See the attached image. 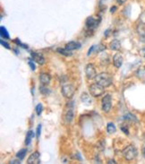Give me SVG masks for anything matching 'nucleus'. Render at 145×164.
<instances>
[{"instance_id": "obj_1", "label": "nucleus", "mask_w": 145, "mask_h": 164, "mask_svg": "<svg viewBox=\"0 0 145 164\" xmlns=\"http://www.w3.org/2000/svg\"><path fill=\"white\" fill-rule=\"evenodd\" d=\"M95 81L97 84L103 86L104 88L110 86L112 84V78L107 73H100L97 74V76L95 77Z\"/></svg>"}, {"instance_id": "obj_2", "label": "nucleus", "mask_w": 145, "mask_h": 164, "mask_svg": "<svg viewBox=\"0 0 145 164\" xmlns=\"http://www.w3.org/2000/svg\"><path fill=\"white\" fill-rule=\"evenodd\" d=\"M123 156L127 161H133L136 158L137 156V150L134 145H128L126 146L122 152Z\"/></svg>"}, {"instance_id": "obj_3", "label": "nucleus", "mask_w": 145, "mask_h": 164, "mask_svg": "<svg viewBox=\"0 0 145 164\" xmlns=\"http://www.w3.org/2000/svg\"><path fill=\"white\" fill-rule=\"evenodd\" d=\"M61 92L64 97L71 99L75 92V87L71 84H64L61 89Z\"/></svg>"}, {"instance_id": "obj_4", "label": "nucleus", "mask_w": 145, "mask_h": 164, "mask_svg": "<svg viewBox=\"0 0 145 164\" xmlns=\"http://www.w3.org/2000/svg\"><path fill=\"white\" fill-rule=\"evenodd\" d=\"M75 112H74V101H70L66 105V110L64 113V120L66 123H71L74 120Z\"/></svg>"}, {"instance_id": "obj_5", "label": "nucleus", "mask_w": 145, "mask_h": 164, "mask_svg": "<svg viewBox=\"0 0 145 164\" xmlns=\"http://www.w3.org/2000/svg\"><path fill=\"white\" fill-rule=\"evenodd\" d=\"M112 106V97L109 94H106L101 100V108L104 112H109Z\"/></svg>"}, {"instance_id": "obj_6", "label": "nucleus", "mask_w": 145, "mask_h": 164, "mask_svg": "<svg viewBox=\"0 0 145 164\" xmlns=\"http://www.w3.org/2000/svg\"><path fill=\"white\" fill-rule=\"evenodd\" d=\"M90 93L92 97H99L104 93V87L99 85V84H93L89 88Z\"/></svg>"}, {"instance_id": "obj_7", "label": "nucleus", "mask_w": 145, "mask_h": 164, "mask_svg": "<svg viewBox=\"0 0 145 164\" xmlns=\"http://www.w3.org/2000/svg\"><path fill=\"white\" fill-rule=\"evenodd\" d=\"M85 74H86V77L89 80L95 79V77L97 76V71L95 68V65L93 64L87 65L85 67Z\"/></svg>"}, {"instance_id": "obj_8", "label": "nucleus", "mask_w": 145, "mask_h": 164, "mask_svg": "<svg viewBox=\"0 0 145 164\" xmlns=\"http://www.w3.org/2000/svg\"><path fill=\"white\" fill-rule=\"evenodd\" d=\"M85 26H86V29L88 30V31L92 32L99 26V21L97 19H95V18L90 16V17H88L86 19Z\"/></svg>"}, {"instance_id": "obj_9", "label": "nucleus", "mask_w": 145, "mask_h": 164, "mask_svg": "<svg viewBox=\"0 0 145 164\" xmlns=\"http://www.w3.org/2000/svg\"><path fill=\"white\" fill-rule=\"evenodd\" d=\"M28 164H40V154L39 152H34L30 155L27 160Z\"/></svg>"}, {"instance_id": "obj_10", "label": "nucleus", "mask_w": 145, "mask_h": 164, "mask_svg": "<svg viewBox=\"0 0 145 164\" xmlns=\"http://www.w3.org/2000/svg\"><path fill=\"white\" fill-rule=\"evenodd\" d=\"M31 57L32 58V60L36 63H38L39 65H44L45 64V58L41 54L37 53V52H32Z\"/></svg>"}, {"instance_id": "obj_11", "label": "nucleus", "mask_w": 145, "mask_h": 164, "mask_svg": "<svg viewBox=\"0 0 145 164\" xmlns=\"http://www.w3.org/2000/svg\"><path fill=\"white\" fill-rule=\"evenodd\" d=\"M123 62H124V58H123L122 55L119 53L115 54L114 57H113V64L117 68H119L122 66Z\"/></svg>"}, {"instance_id": "obj_12", "label": "nucleus", "mask_w": 145, "mask_h": 164, "mask_svg": "<svg viewBox=\"0 0 145 164\" xmlns=\"http://www.w3.org/2000/svg\"><path fill=\"white\" fill-rule=\"evenodd\" d=\"M105 49H106V47H105L104 45H102V44H99V45H97V46H96V45H93V46H91V47L90 48V49H89V51H88V53H87V56L90 57V56L92 54L93 51H95L96 53H97V52L103 51Z\"/></svg>"}, {"instance_id": "obj_13", "label": "nucleus", "mask_w": 145, "mask_h": 164, "mask_svg": "<svg viewBox=\"0 0 145 164\" xmlns=\"http://www.w3.org/2000/svg\"><path fill=\"white\" fill-rule=\"evenodd\" d=\"M40 81L43 85H48L51 81V76L47 73H42L40 76Z\"/></svg>"}, {"instance_id": "obj_14", "label": "nucleus", "mask_w": 145, "mask_h": 164, "mask_svg": "<svg viewBox=\"0 0 145 164\" xmlns=\"http://www.w3.org/2000/svg\"><path fill=\"white\" fill-rule=\"evenodd\" d=\"M81 43L78 41H70L66 45V49H67L68 50H75V49H79L81 48Z\"/></svg>"}, {"instance_id": "obj_15", "label": "nucleus", "mask_w": 145, "mask_h": 164, "mask_svg": "<svg viewBox=\"0 0 145 164\" xmlns=\"http://www.w3.org/2000/svg\"><path fill=\"white\" fill-rule=\"evenodd\" d=\"M81 100H82V101L85 104V105H87V106L91 105V103H92L91 97L88 93H86V92L82 93V95H81Z\"/></svg>"}, {"instance_id": "obj_16", "label": "nucleus", "mask_w": 145, "mask_h": 164, "mask_svg": "<svg viewBox=\"0 0 145 164\" xmlns=\"http://www.w3.org/2000/svg\"><path fill=\"white\" fill-rule=\"evenodd\" d=\"M109 48L111 50H119L121 48V43L118 40H113L109 44Z\"/></svg>"}, {"instance_id": "obj_17", "label": "nucleus", "mask_w": 145, "mask_h": 164, "mask_svg": "<svg viewBox=\"0 0 145 164\" xmlns=\"http://www.w3.org/2000/svg\"><path fill=\"white\" fill-rule=\"evenodd\" d=\"M35 136V134L32 130H29L28 133H27V135H26V138H25V144L26 145H30L31 143H32V138L34 137Z\"/></svg>"}, {"instance_id": "obj_18", "label": "nucleus", "mask_w": 145, "mask_h": 164, "mask_svg": "<svg viewBox=\"0 0 145 164\" xmlns=\"http://www.w3.org/2000/svg\"><path fill=\"white\" fill-rule=\"evenodd\" d=\"M0 35H1V37L4 39H9L10 38L8 32H7L6 28H5L4 26L0 27Z\"/></svg>"}, {"instance_id": "obj_19", "label": "nucleus", "mask_w": 145, "mask_h": 164, "mask_svg": "<svg viewBox=\"0 0 145 164\" xmlns=\"http://www.w3.org/2000/svg\"><path fill=\"white\" fill-rule=\"evenodd\" d=\"M57 52H58V53H60L61 55H63V56H66V57H70V56H72V53L71 52V50H68L67 49H57Z\"/></svg>"}, {"instance_id": "obj_20", "label": "nucleus", "mask_w": 145, "mask_h": 164, "mask_svg": "<svg viewBox=\"0 0 145 164\" xmlns=\"http://www.w3.org/2000/svg\"><path fill=\"white\" fill-rule=\"evenodd\" d=\"M137 31H138L142 38H145V24L142 23L141 24H139L138 28H137Z\"/></svg>"}, {"instance_id": "obj_21", "label": "nucleus", "mask_w": 145, "mask_h": 164, "mask_svg": "<svg viewBox=\"0 0 145 164\" xmlns=\"http://www.w3.org/2000/svg\"><path fill=\"white\" fill-rule=\"evenodd\" d=\"M107 131L108 134H114L117 131V128H115V126L113 124V123H108L107 125Z\"/></svg>"}, {"instance_id": "obj_22", "label": "nucleus", "mask_w": 145, "mask_h": 164, "mask_svg": "<svg viewBox=\"0 0 145 164\" xmlns=\"http://www.w3.org/2000/svg\"><path fill=\"white\" fill-rule=\"evenodd\" d=\"M26 153H27V149H21V150H20L18 153H17V154H16V156H17V158L19 159V160H23L24 159V157H25V155H26Z\"/></svg>"}, {"instance_id": "obj_23", "label": "nucleus", "mask_w": 145, "mask_h": 164, "mask_svg": "<svg viewBox=\"0 0 145 164\" xmlns=\"http://www.w3.org/2000/svg\"><path fill=\"white\" fill-rule=\"evenodd\" d=\"M40 93H42L43 95H48V94L50 93V90H49V89H48V87H46V85H43V84H42V86L40 87Z\"/></svg>"}, {"instance_id": "obj_24", "label": "nucleus", "mask_w": 145, "mask_h": 164, "mask_svg": "<svg viewBox=\"0 0 145 164\" xmlns=\"http://www.w3.org/2000/svg\"><path fill=\"white\" fill-rule=\"evenodd\" d=\"M36 113H37V115L38 116H40V114H41V112H42V105L40 103V104H38L37 106H36Z\"/></svg>"}, {"instance_id": "obj_25", "label": "nucleus", "mask_w": 145, "mask_h": 164, "mask_svg": "<svg viewBox=\"0 0 145 164\" xmlns=\"http://www.w3.org/2000/svg\"><path fill=\"white\" fill-rule=\"evenodd\" d=\"M14 42H15L18 46H20V47H21V48H23V49H28V46L25 45V44H23V43H21V42L20 41L19 39H15V40H14Z\"/></svg>"}, {"instance_id": "obj_26", "label": "nucleus", "mask_w": 145, "mask_h": 164, "mask_svg": "<svg viewBox=\"0 0 145 164\" xmlns=\"http://www.w3.org/2000/svg\"><path fill=\"white\" fill-rule=\"evenodd\" d=\"M28 64H29V65L31 66V69H32V71H35L36 66H35V64H34V62L32 60V59H29V60H28Z\"/></svg>"}, {"instance_id": "obj_27", "label": "nucleus", "mask_w": 145, "mask_h": 164, "mask_svg": "<svg viewBox=\"0 0 145 164\" xmlns=\"http://www.w3.org/2000/svg\"><path fill=\"white\" fill-rule=\"evenodd\" d=\"M40 133H41V125L40 124L37 128V130H36V136H37V139L40 138Z\"/></svg>"}, {"instance_id": "obj_28", "label": "nucleus", "mask_w": 145, "mask_h": 164, "mask_svg": "<svg viewBox=\"0 0 145 164\" xmlns=\"http://www.w3.org/2000/svg\"><path fill=\"white\" fill-rule=\"evenodd\" d=\"M0 42H1V45H2L3 47H5V49H10V46H9V44L7 43V42L4 41L3 40H0Z\"/></svg>"}, {"instance_id": "obj_29", "label": "nucleus", "mask_w": 145, "mask_h": 164, "mask_svg": "<svg viewBox=\"0 0 145 164\" xmlns=\"http://www.w3.org/2000/svg\"><path fill=\"white\" fill-rule=\"evenodd\" d=\"M125 117H126V119H129V120H133V121H134V120H136L135 117H134L132 114H127Z\"/></svg>"}, {"instance_id": "obj_30", "label": "nucleus", "mask_w": 145, "mask_h": 164, "mask_svg": "<svg viewBox=\"0 0 145 164\" xmlns=\"http://www.w3.org/2000/svg\"><path fill=\"white\" fill-rule=\"evenodd\" d=\"M140 20L142 24H145V12H143L142 14H141V16H140Z\"/></svg>"}, {"instance_id": "obj_31", "label": "nucleus", "mask_w": 145, "mask_h": 164, "mask_svg": "<svg viewBox=\"0 0 145 164\" xmlns=\"http://www.w3.org/2000/svg\"><path fill=\"white\" fill-rule=\"evenodd\" d=\"M121 129H122L123 131H124V133L126 134V135H129V131H128V129H126V128H124V126H122Z\"/></svg>"}, {"instance_id": "obj_32", "label": "nucleus", "mask_w": 145, "mask_h": 164, "mask_svg": "<svg viewBox=\"0 0 145 164\" xmlns=\"http://www.w3.org/2000/svg\"><path fill=\"white\" fill-rule=\"evenodd\" d=\"M117 2L120 5H123V4H125L126 2V0H117Z\"/></svg>"}, {"instance_id": "obj_33", "label": "nucleus", "mask_w": 145, "mask_h": 164, "mask_svg": "<svg viewBox=\"0 0 145 164\" xmlns=\"http://www.w3.org/2000/svg\"><path fill=\"white\" fill-rule=\"evenodd\" d=\"M115 10H117V6H113V7H111V8H110V13H115Z\"/></svg>"}, {"instance_id": "obj_34", "label": "nucleus", "mask_w": 145, "mask_h": 164, "mask_svg": "<svg viewBox=\"0 0 145 164\" xmlns=\"http://www.w3.org/2000/svg\"><path fill=\"white\" fill-rule=\"evenodd\" d=\"M10 163H21V161H10Z\"/></svg>"}, {"instance_id": "obj_35", "label": "nucleus", "mask_w": 145, "mask_h": 164, "mask_svg": "<svg viewBox=\"0 0 145 164\" xmlns=\"http://www.w3.org/2000/svg\"><path fill=\"white\" fill-rule=\"evenodd\" d=\"M142 155H143V157L145 158V147L142 148Z\"/></svg>"}, {"instance_id": "obj_36", "label": "nucleus", "mask_w": 145, "mask_h": 164, "mask_svg": "<svg viewBox=\"0 0 145 164\" xmlns=\"http://www.w3.org/2000/svg\"><path fill=\"white\" fill-rule=\"evenodd\" d=\"M107 163H117V162H115V161H113V160H111V161H108Z\"/></svg>"}, {"instance_id": "obj_37", "label": "nucleus", "mask_w": 145, "mask_h": 164, "mask_svg": "<svg viewBox=\"0 0 145 164\" xmlns=\"http://www.w3.org/2000/svg\"><path fill=\"white\" fill-rule=\"evenodd\" d=\"M143 56H144V57H145V54H144V55H143Z\"/></svg>"}]
</instances>
